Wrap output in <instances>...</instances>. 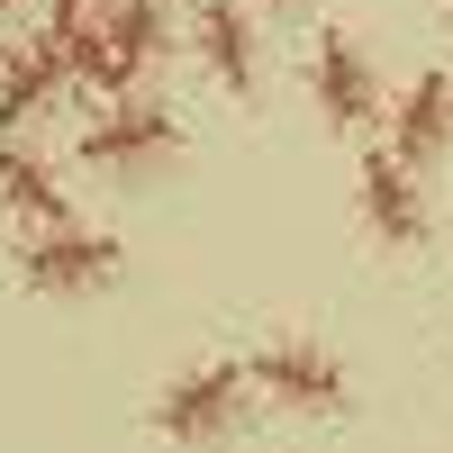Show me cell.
Returning <instances> with one entry per match:
<instances>
[{
  "instance_id": "3957f363",
  "label": "cell",
  "mask_w": 453,
  "mask_h": 453,
  "mask_svg": "<svg viewBox=\"0 0 453 453\" xmlns=\"http://www.w3.org/2000/svg\"><path fill=\"white\" fill-rule=\"evenodd\" d=\"M245 381H263L281 408H299V418H345V399H354L345 363H335L318 335H281V345H263Z\"/></svg>"
},
{
  "instance_id": "6da1fadb",
  "label": "cell",
  "mask_w": 453,
  "mask_h": 453,
  "mask_svg": "<svg viewBox=\"0 0 453 453\" xmlns=\"http://www.w3.org/2000/svg\"><path fill=\"white\" fill-rule=\"evenodd\" d=\"M73 46V82L91 91H127L145 64L164 55V0H100L82 36H64Z\"/></svg>"
},
{
  "instance_id": "ba28073f",
  "label": "cell",
  "mask_w": 453,
  "mask_h": 453,
  "mask_svg": "<svg viewBox=\"0 0 453 453\" xmlns=\"http://www.w3.org/2000/svg\"><path fill=\"white\" fill-rule=\"evenodd\" d=\"M73 82V46L64 36H36V46H19L10 64H0V127H27L46 119V100Z\"/></svg>"
},
{
  "instance_id": "5b68a950",
  "label": "cell",
  "mask_w": 453,
  "mask_h": 453,
  "mask_svg": "<svg viewBox=\"0 0 453 453\" xmlns=\"http://www.w3.org/2000/svg\"><path fill=\"white\" fill-rule=\"evenodd\" d=\"M19 273H27V290H55V299L109 290V281H119V245H109V236H82V226H46V236L19 254Z\"/></svg>"
},
{
  "instance_id": "52a82bcc",
  "label": "cell",
  "mask_w": 453,
  "mask_h": 453,
  "mask_svg": "<svg viewBox=\"0 0 453 453\" xmlns=\"http://www.w3.org/2000/svg\"><path fill=\"white\" fill-rule=\"evenodd\" d=\"M191 46H200V64H209L218 91L254 100L263 55H254V19H245V0H200V10H191Z\"/></svg>"
},
{
  "instance_id": "7c38bea8",
  "label": "cell",
  "mask_w": 453,
  "mask_h": 453,
  "mask_svg": "<svg viewBox=\"0 0 453 453\" xmlns=\"http://www.w3.org/2000/svg\"><path fill=\"white\" fill-rule=\"evenodd\" d=\"M91 10H100V0H55V27H46V36H82Z\"/></svg>"
},
{
  "instance_id": "9c48e42d",
  "label": "cell",
  "mask_w": 453,
  "mask_h": 453,
  "mask_svg": "<svg viewBox=\"0 0 453 453\" xmlns=\"http://www.w3.org/2000/svg\"><path fill=\"white\" fill-rule=\"evenodd\" d=\"M444 136H453V82L444 73H418V82L399 91V119H390V155L418 173V164H435L444 155Z\"/></svg>"
},
{
  "instance_id": "5bb4252c",
  "label": "cell",
  "mask_w": 453,
  "mask_h": 453,
  "mask_svg": "<svg viewBox=\"0 0 453 453\" xmlns=\"http://www.w3.org/2000/svg\"><path fill=\"white\" fill-rule=\"evenodd\" d=\"M273 10H290V0H273Z\"/></svg>"
},
{
  "instance_id": "30bf717a",
  "label": "cell",
  "mask_w": 453,
  "mask_h": 453,
  "mask_svg": "<svg viewBox=\"0 0 453 453\" xmlns=\"http://www.w3.org/2000/svg\"><path fill=\"white\" fill-rule=\"evenodd\" d=\"M363 218H372L381 245H418L426 236V209H418V191H408V164L399 155H372L363 164Z\"/></svg>"
},
{
  "instance_id": "277c9868",
  "label": "cell",
  "mask_w": 453,
  "mask_h": 453,
  "mask_svg": "<svg viewBox=\"0 0 453 453\" xmlns=\"http://www.w3.org/2000/svg\"><path fill=\"white\" fill-rule=\"evenodd\" d=\"M309 91H318V119L335 136H354L381 119V73H372V46H354L345 27H326L318 36V55H309Z\"/></svg>"
},
{
  "instance_id": "4fadbf2b",
  "label": "cell",
  "mask_w": 453,
  "mask_h": 453,
  "mask_svg": "<svg viewBox=\"0 0 453 453\" xmlns=\"http://www.w3.org/2000/svg\"><path fill=\"white\" fill-rule=\"evenodd\" d=\"M19 10H27V0H0V19H19Z\"/></svg>"
},
{
  "instance_id": "7a4b0ae2",
  "label": "cell",
  "mask_w": 453,
  "mask_h": 453,
  "mask_svg": "<svg viewBox=\"0 0 453 453\" xmlns=\"http://www.w3.org/2000/svg\"><path fill=\"white\" fill-rule=\"evenodd\" d=\"M245 399H254V381H245L236 363H200V372H181V381L155 399V426L200 453V444H226V435L245 426Z\"/></svg>"
},
{
  "instance_id": "8992f818",
  "label": "cell",
  "mask_w": 453,
  "mask_h": 453,
  "mask_svg": "<svg viewBox=\"0 0 453 453\" xmlns=\"http://www.w3.org/2000/svg\"><path fill=\"white\" fill-rule=\"evenodd\" d=\"M173 145H181V119H173V109L127 100V109H109V119L82 136V164H100V173H145V164H164Z\"/></svg>"
},
{
  "instance_id": "8fae6325",
  "label": "cell",
  "mask_w": 453,
  "mask_h": 453,
  "mask_svg": "<svg viewBox=\"0 0 453 453\" xmlns=\"http://www.w3.org/2000/svg\"><path fill=\"white\" fill-rule=\"evenodd\" d=\"M0 209H19L27 226H64V218H73L55 164H46V155H27V145H10V155H0Z\"/></svg>"
}]
</instances>
